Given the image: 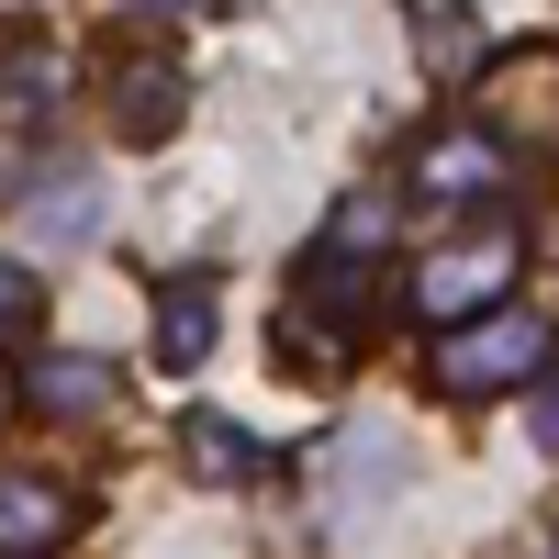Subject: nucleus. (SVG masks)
Wrapping results in <instances>:
<instances>
[{
	"label": "nucleus",
	"mask_w": 559,
	"mask_h": 559,
	"mask_svg": "<svg viewBox=\"0 0 559 559\" xmlns=\"http://www.w3.org/2000/svg\"><path fill=\"white\" fill-rule=\"evenodd\" d=\"M471 336H481V347H437V358H426V369H437V392H492L503 369H515V381L537 369V324H526V313H481Z\"/></svg>",
	"instance_id": "1"
},
{
	"label": "nucleus",
	"mask_w": 559,
	"mask_h": 559,
	"mask_svg": "<svg viewBox=\"0 0 559 559\" xmlns=\"http://www.w3.org/2000/svg\"><path fill=\"white\" fill-rule=\"evenodd\" d=\"M79 526V503L68 481H34V471H0V559H45V548H68Z\"/></svg>",
	"instance_id": "2"
},
{
	"label": "nucleus",
	"mask_w": 559,
	"mask_h": 559,
	"mask_svg": "<svg viewBox=\"0 0 559 559\" xmlns=\"http://www.w3.org/2000/svg\"><path fill=\"white\" fill-rule=\"evenodd\" d=\"M0 414H12V381H0Z\"/></svg>",
	"instance_id": "3"
}]
</instances>
